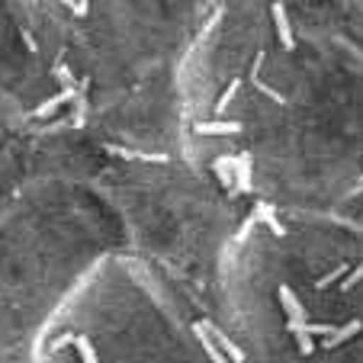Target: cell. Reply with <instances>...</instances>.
I'll list each match as a JSON object with an SVG mask.
<instances>
[{
    "instance_id": "obj_2",
    "label": "cell",
    "mask_w": 363,
    "mask_h": 363,
    "mask_svg": "<svg viewBox=\"0 0 363 363\" xmlns=\"http://www.w3.org/2000/svg\"><path fill=\"white\" fill-rule=\"evenodd\" d=\"M216 308L251 363H363V232L337 213H247Z\"/></svg>"
},
{
    "instance_id": "obj_1",
    "label": "cell",
    "mask_w": 363,
    "mask_h": 363,
    "mask_svg": "<svg viewBox=\"0 0 363 363\" xmlns=\"http://www.w3.org/2000/svg\"><path fill=\"white\" fill-rule=\"evenodd\" d=\"M177 125L247 213H337L363 190V55L293 0H225L180 65Z\"/></svg>"
},
{
    "instance_id": "obj_3",
    "label": "cell",
    "mask_w": 363,
    "mask_h": 363,
    "mask_svg": "<svg viewBox=\"0 0 363 363\" xmlns=\"http://www.w3.org/2000/svg\"><path fill=\"white\" fill-rule=\"evenodd\" d=\"M29 363H251L219 308L132 251L103 254L48 308Z\"/></svg>"
}]
</instances>
